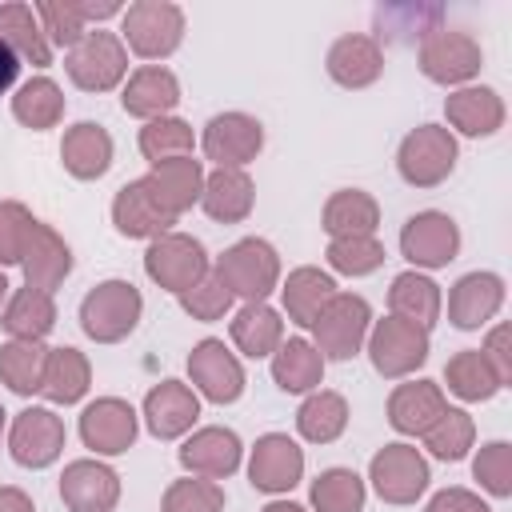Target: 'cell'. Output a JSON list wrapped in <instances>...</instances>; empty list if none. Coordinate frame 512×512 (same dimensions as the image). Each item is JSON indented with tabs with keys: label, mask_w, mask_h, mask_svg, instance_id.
I'll use <instances>...</instances> for the list:
<instances>
[{
	"label": "cell",
	"mask_w": 512,
	"mask_h": 512,
	"mask_svg": "<svg viewBox=\"0 0 512 512\" xmlns=\"http://www.w3.org/2000/svg\"><path fill=\"white\" fill-rule=\"evenodd\" d=\"M140 312H144V300H140V288L136 284H128V280H104V284H96L80 300V328L96 344H116V340H124L136 328Z\"/></svg>",
	"instance_id": "6da1fadb"
},
{
	"label": "cell",
	"mask_w": 512,
	"mask_h": 512,
	"mask_svg": "<svg viewBox=\"0 0 512 512\" xmlns=\"http://www.w3.org/2000/svg\"><path fill=\"white\" fill-rule=\"evenodd\" d=\"M220 284L232 292V296H244V300H264L276 280H280V256L268 240L260 236H244L236 240L224 256H216V268Z\"/></svg>",
	"instance_id": "7a4b0ae2"
},
{
	"label": "cell",
	"mask_w": 512,
	"mask_h": 512,
	"mask_svg": "<svg viewBox=\"0 0 512 512\" xmlns=\"http://www.w3.org/2000/svg\"><path fill=\"white\" fill-rule=\"evenodd\" d=\"M120 32L136 56L160 60V56H172L184 40V12L172 0H136L124 8Z\"/></svg>",
	"instance_id": "3957f363"
},
{
	"label": "cell",
	"mask_w": 512,
	"mask_h": 512,
	"mask_svg": "<svg viewBox=\"0 0 512 512\" xmlns=\"http://www.w3.org/2000/svg\"><path fill=\"white\" fill-rule=\"evenodd\" d=\"M396 168L412 188H436L456 168V136L440 124H420L400 140Z\"/></svg>",
	"instance_id": "277c9868"
},
{
	"label": "cell",
	"mask_w": 512,
	"mask_h": 512,
	"mask_svg": "<svg viewBox=\"0 0 512 512\" xmlns=\"http://www.w3.org/2000/svg\"><path fill=\"white\" fill-rule=\"evenodd\" d=\"M144 272L152 276V284H160L164 292L184 296L188 288H196L208 276V252L196 236L184 232H164L148 244L144 252Z\"/></svg>",
	"instance_id": "5b68a950"
},
{
	"label": "cell",
	"mask_w": 512,
	"mask_h": 512,
	"mask_svg": "<svg viewBox=\"0 0 512 512\" xmlns=\"http://www.w3.org/2000/svg\"><path fill=\"white\" fill-rule=\"evenodd\" d=\"M68 80L84 92H108L128 72V52L116 32H84L80 44L68 48Z\"/></svg>",
	"instance_id": "8992f818"
},
{
	"label": "cell",
	"mask_w": 512,
	"mask_h": 512,
	"mask_svg": "<svg viewBox=\"0 0 512 512\" xmlns=\"http://www.w3.org/2000/svg\"><path fill=\"white\" fill-rule=\"evenodd\" d=\"M368 300L364 296H352V292H336L324 312L312 320V336H316V352L320 356H332V360H348L360 352L364 336H368Z\"/></svg>",
	"instance_id": "52a82bcc"
},
{
	"label": "cell",
	"mask_w": 512,
	"mask_h": 512,
	"mask_svg": "<svg viewBox=\"0 0 512 512\" xmlns=\"http://www.w3.org/2000/svg\"><path fill=\"white\" fill-rule=\"evenodd\" d=\"M368 356L380 376L400 380L428 360V328H416L400 316H384L368 332Z\"/></svg>",
	"instance_id": "ba28073f"
},
{
	"label": "cell",
	"mask_w": 512,
	"mask_h": 512,
	"mask_svg": "<svg viewBox=\"0 0 512 512\" xmlns=\"http://www.w3.org/2000/svg\"><path fill=\"white\" fill-rule=\"evenodd\" d=\"M368 480L384 504H416V496H424L432 476H428V460L420 456V448L384 444L368 464Z\"/></svg>",
	"instance_id": "9c48e42d"
},
{
	"label": "cell",
	"mask_w": 512,
	"mask_h": 512,
	"mask_svg": "<svg viewBox=\"0 0 512 512\" xmlns=\"http://www.w3.org/2000/svg\"><path fill=\"white\" fill-rule=\"evenodd\" d=\"M484 52L468 32L452 28H432L420 40V72L436 84H464L480 72Z\"/></svg>",
	"instance_id": "30bf717a"
},
{
	"label": "cell",
	"mask_w": 512,
	"mask_h": 512,
	"mask_svg": "<svg viewBox=\"0 0 512 512\" xmlns=\"http://www.w3.org/2000/svg\"><path fill=\"white\" fill-rule=\"evenodd\" d=\"M200 148L216 168H244L264 148V128L248 112H220L204 124Z\"/></svg>",
	"instance_id": "8fae6325"
},
{
	"label": "cell",
	"mask_w": 512,
	"mask_h": 512,
	"mask_svg": "<svg viewBox=\"0 0 512 512\" xmlns=\"http://www.w3.org/2000/svg\"><path fill=\"white\" fill-rule=\"evenodd\" d=\"M400 252L416 268H444L460 252V228L448 212H416L400 228Z\"/></svg>",
	"instance_id": "7c38bea8"
},
{
	"label": "cell",
	"mask_w": 512,
	"mask_h": 512,
	"mask_svg": "<svg viewBox=\"0 0 512 512\" xmlns=\"http://www.w3.org/2000/svg\"><path fill=\"white\" fill-rule=\"evenodd\" d=\"M8 448L20 468H48L64 452V420L52 408H24L12 420Z\"/></svg>",
	"instance_id": "4fadbf2b"
},
{
	"label": "cell",
	"mask_w": 512,
	"mask_h": 512,
	"mask_svg": "<svg viewBox=\"0 0 512 512\" xmlns=\"http://www.w3.org/2000/svg\"><path fill=\"white\" fill-rule=\"evenodd\" d=\"M188 376L196 384L200 396H208L212 404H232L244 392V368L240 360L224 348V340H200L188 352Z\"/></svg>",
	"instance_id": "5bb4252c"
},
{
	"label": "cell",
	"mask_w": 512,
	"mask_h": 512,
	"mask_svg": "<svg viewBox=\"0 0 512 512\" xmlns=\"http://www.w3.org/2000/svg\"><path fill=\"white\" fill-rule=\"evenodd\" d=\"M80 440L96 456H120L136 440V412L128 400L100 396L80 412Z\"/></svg>",
	"instance_id": "9a60e30c"
},
{
	"label": "cell",
	"mask_w": 512,
	"mask_h": 512,
	"mask_svg": "<svg viewBox=\"0 0 512 512\" xmlns=\"http://www.w3.org/2000/svg\"><path fill=\"white\" fill-rule=\"evenodd\" d=\"M304 476V452L284 432H268L256 440L248 460V480L256 492H288Z\"/></svg>",
	"instance_id": "2e32d148"
},
{
	"label": "cell",
	"mask_w": 512,
	"mask_h": 512,
	"mask_svg": "<svg viewBox=\"0 0 512 512\" xmlns=\"http://www.w3.org/2000/svg\"><path fill=\"white\" fill-rule=\"evenodd\" d=\"M60 500L68 512H112L120 500V476L100 460H72L60 476Z\"/></svg>",
	"instance_id": "e0dca14e"
},
{
	"label": "cell",
	"mask_w": 512,
	"mask_h": 512,
	"mask_svg": "<svg viewBox=\"0 0 512 512\" xmlns=\"http://www.w3.org/2000/svg\"><path fill=\"white\" fill-rule=\"evenodd\" d=\"M148 196L160 204L164 216H180L184 208H192L200 200V188H204V164L192 160V156H176V160H164V164H152L148 176H140Z\"/></svg>",
	"instance_id": "ac0fdd59"
},
{
	"label": "cell",
	"mask_w": 512,
	"mask_h": 512,
	"mask_svg": "<svg viewBox=\"0 0 512 512\" xmlns=\"http://www.w3.org/2000/svg\"><path fill=\"white\" fill-rule=\"evenodd\" d=\"M20 268H24V284L28 288H40V292H52L64 284V276L72 272V248L48 228V224H32L28 240H24V252H20Z\"/></svg>",
	"instance_id": "d6986e66"
},
{
	"label": "cell",
	"mask_w": 512,
	"mask_h": 512,
	"mask_svg": "<svg viewBox=\"0 0 512 512\" xmlns=\"http://www.w3.org/2000/svg\"><path fill=\"white\" fill-rule=\"evenodd\" d=\"M200 416V400L188 384L180 380H164L144 396V424L156 440H176L184 436Z\"/></svg>",
	"instance_id": "ffe728a7"
},
{
	"label": "cell",
	"mask_w": 512,
	"mask_h": 512,
	"mask_svg": "<svg viewBox=\"0 0 512 512\" xmlns=\"http://www.w3.org/2000/svg\"><path fill=\"white\" fill-rule=\"evenodd\" d=\"M504 304V280L496 272H468L452 284V296H448V320L464 332L488 324Z\"/></svg>",
	"instance_id": "44dd1931"
},
{
	"label": "cell",
	"mask_w": 512,
	"mask_h": 512,
	"mask_svg": "<svg viewBox=\"0 0 512 512\" xmlns=\"http://www.w3.org/2000/svg\"><path fill=\"white\" fill-rule=\"evenodd\" d=\"M180 464L192 476L204 480H224L240 468V436L232 428H200L184 440L180 448Z\"/></svg>",
	"instance_id": "7402d4cb"
},
{
	"label": "cell",
	"mask_w": 512,
	"mask_h": 512,
	"mask_svg": "<svg viewBox=\"0 0 512 512\" xmlns=\"http://www.w3.org/2000/svg\"><path fill=\"white\" fill-rule=\"evenodd\" d=\"M444 392L440 384L432 380H408V384H396L392 396H388V424L404 436H424L436 416L444 412Z\"/></svg>",
	"instance_id": "603a6c76"
},
{
	"label": "cell",
	"mask_w": 512,
	"mask_h": 512,
	"mask_svg": "<svg viewBox=\"0 0 512 512\" xmlns=\"http://www.w3.org/2000/svg\"><path fill=\"white\" fill-rule=\"evenodd\" d=\"M176 100H180V84H176V76H172L168 68H160V64L136 68V72L128 76V84H124V96H120L124 112H128V116H140V120H160V116H168V112L176 108Z\"/></svg>",
	"instance_id": "cb8c5ba5"
},
{
	"label": "cell",
	"mask_w": 512,
	"mask_h": 512,
	"mask_svg": "<svg viewBox=\"0 0 512 512\" xmlns=\"http://www.w3.org/2000/svg\"><path fill=\"white\" fill-rule=\"evenodd\" d=\"M112 224H116V232L128 236V240H156V236H164L176 220L160 212V204L148 196L144 180H128V184L116 192V200H112Z\"/></svg>",
	"instance_id": "d4e9b609"
},
{
	"label": "cell",
	"mask_w": 512,
	"mask_h": 512,
	"mask_svg": "<svg viewBox=\"0 0 512 512\" xmlns=\"http://www.w3.org/2000/svg\"><path fill=\"white\" fill-rule=\"evenodd\" d=\"M60 160L76 180H100L112 168V136L104 132V124L80 120L64 132L60 140Z\"/></svg>",
	"instance_id": "484cf974"
},
{
	"label": "cell",
	"mask_w": 512,
	"mask_h": 512,
	"mask_svg": "<svg viewBox=\"0 0 512 512\" xmlns=\"http://www.w3.org/2000/svg\"><path fill=\"white\" fill-rule=\"evenodd\" d=\"M384 72V52L372 36H340L328 48V76L340 88H368Z\"/></svg>",
	"instance_id": "4316f807"
},
{
	"label": "cell",
	"mask_w": 512,
	"mask_h": 512,
	"mask_svg": "<svg viewBox=\"0 0 512 512\" xmlns=\"http://www.w3.org/2000/svg\"><path fill=\"white\" fill-rule=\"evenodd\" d=\"M252 200H256V188H252V180H248L244 168H216V172L204 176L200 204H204V212L212 220L240 224V220H248Z\"/></svg>",
	"instance_id": "83f0119b"
},
{
	"label": "cell",
	"mask_w": 512,
	"mask_h": 512,
	"mask_svg": "<svg viewBox=\"0 0 512 512\" xmlns=\"http://www.w3.org/2000/svg\"><path fill=\"white\" fill-rule=\"evenodd\" d=\"M444 116L464 136H492L504 124V100L492 88H460L444 100Z\"/></svg>",
	"instance_id": "f1b7e54d"
},
{
	"label": "cell",
	"mask_w": 512,
	"mask_h": 512,
	"mask_svg": "<svg viewBox=\"0 0 512 512\" xmlns=\"http://www.w3.org/2000/svg\"><path fill=\"white\" fill-rule=\"evenodd\" d=\"M280 296H284V312H288V320L300 324V328H312V320H316V316L324 312V304L336 296V284H332L328 272L304 264V268H292V272H288Z\"/></svg>",
	"instance_id": "f546056e"
},
{
	"label": "cell",
	"mask_w": 512,
	"mask_h": 512,
	"mask_svg": "<svg viewBox=\"0 0 512 512\" xmlns=\"http://www.w3.org/2000/svg\"><path fill=\"white\" fill-rule=\"evenodd\" d=\"M280 340H284V320H280V312L268 308L264 300H248V304L232 316V344H236L244 356H252V360L272 356V352L280 348Z\"/></svg>",
	"instance_id": "4dcf8cb0"
},
{
	"label": "cell",
	"mask_w": 512,
	"mask_h": 512,
	"mask_svg": "<svg viewBox=\"0 0 512 512\" xmlns=\"http://www.w3.org/2000/svg\"><path fill=\"white\" fill-rule=\"evenodd\" d=\"M0 40H4L20 60H28V64H36V68L52 64V44H48L40 20H36V8H28V4H20V0L0 4Z\"/></svg>",
	"instance_id": "1f68e13d"
},
{
	"label": "cell",
	"mask_w": 512,
	"mask_h": 512,
	"mask_svg": "<svg viewBox=\"0 0 512 512\" xmlns=\"http://www.w3.org/2000/svg\"><path fill=\"white\" fill-rule=\"evenodd\" d=\"M4 332L12 340H44L56 324V304H52V292H40V288H20L12 292V300L4 304V316H0Z\"/></svg>",
	"instance_id": "d6a6232c"
},
{
	"label": "cell",
	"mask_w": 512,
	"mask_h": 512,
	"mask_svg": "<svg viewBox=\"0 0 512 512\" xmlns=\"http://www.w3.org/2000/svg\"><path fill=\"white\" fill-rule=\"evenodd\" d=\"M376 224H380V208L360 188H340L324 204V232L332 240H340V236H372Z\"/></svg>",
	"instance_id": "836d02e7"
},
{
	"label": "cell",
	"mask_w": 512,
	"mask_h": 512,
	"mask_svg": "<svg viewBox=\"0 0 512 512\" xmlns=\"http://www.w3.org/2000/svg\"><path fill=\"white\" fill-rule=\"evenodd\" d=\"M388 308H392V316H400L416 328H432L440 316V288H436V280H428L420 272H400L388 288Z\"/></svg>",
	"instance_id": "e575fe53"
},
{
	"label": "cell",
	"mask_w": 512,
	"mask_h": 512,
	"mask_svg": "<svg viewBox=\"0 0 512 512\" xmlns=\"http://www.w3.org/2000/svg\"><path fill=\"white\" fill-rule=\"evenodd\" d=\"M324 376V356L316 352V344L292 336V340H280V348L272 352V380L284 388V392H312Z\"/></svg>",
	"instance_id": "d590c367"
},
{
	"label": "cell",
	"mask_w": 512,
	"mask_h": 512,
	"mask_svg": "<svg viewBox=\"0 0 512 512\" xmlns=\"http://www.w3.org/2000/svg\"><path fill=\"white\" fill-rule=\"evenodd\" d=\"M88 384H92V368H88L84 352H76V348H48L40 392L52 404H76L88 392Z\"/></svg>",
	"instance_id": "8d00e7d4"
},
{
	"label": "cell",
	"mask_w": 512,
	"mask_h": 512,
	"mask_svg": "<svg viewBox=\"0 0 512 512\" xmlns=\"http://www.w3.org/2000/svg\"><path fill=\"white\" fill-rule=\"evenodd\" d=\"M48 348L40 340H8L0 344V384H8L16 396H32L44 384Z\"/></svg>",
	"instance_id": "74e56055"
},
{
	"label": "cell",
	"mask_w": 512,
	"mask_h": 512,
	"mask_svg": "<svg viewBox=\"0 0 512 512\" xmlns=\"http://www.w3.org/2000/svg\"><path fill=\"white\" fill-rule=\"evenodd\" d=\"M296 428L308 444H332L344 428H348V404L340 392H312L300 412H296Z\"/></svg>",
	"instance_id": "f35d334b"
},
{
	"label": "cell",
	"mask_w": 512,
	"mask_h": 512,
	"mask_svg": "<svg viewBox=\"0 0 512 512\" xmlns=\"http://www.w3.org/2000/svg\"><path fill=\"white\" fill-rule=\"evenodd\" d=\"M12 116L32 132L56 128L60 116H64V96L48 76H36V80L20 84V92L12 96Z\"/></svg>",
	"instance_id": "ab89813d"
},
{
	"label": "cell",
	"mask_w": 512,
	"mask_h": 512,
	"mask_svg": "<svg viewBox=\"0 0 512 512\" xmlns=\"http://www.w3.org/2000/svg\"><path fill=\"white\" fill-rule=\"evenodd\" d=\"M444 380H448V392L460 396V400H492V396L500 392V380H496V372L488 368V360L480 356V348L456 352V356L444 364Z\"/></svg>",
	"instance_id": "60d3db41"
},
{
	"label": "cell",
	"mask_w": 512,
	"mask_h": 512,
	"mask_svg": "<svg viewBox=\"0 0 512 512\" xmlns=\"http://www.w3.org/2000/svg\"><path fill=\"white\" fill-rule=\"evenodd\" d=\"M472 440H476V424H472V416L464 408H444L436 416V424L424 432V448L436 460H448V464L452 460H464L468 448H472Z\"/></svg>",
	"instance_id": "b9f144b4"
},
{
	"label": "cell",
	"mask_w": 512,
	"mask_h": 512,
	"mask_svg": "<svg viewBox=\"0 0 512 512\" xmlns=\"http://www.w3.org/2000/svg\"><path fill=\"white\" fill-rule=\"evenodd\" d=\"M312 508L316 512H364V480L352 468H328L312 480Z\"/></svg>",
	"instance_id": "7bdbcfd3"
},
{
	"label": "cell",
	"mask_w": 512,
	"mask_h": 512,
	"mask_svg": "<svg viewBox=\"0 0 512 512\" xmlns=\"http://www.w3.org/2000/svg\"><path fill=\"white\" fill-rule=\"evenodd\" d=\"M140 152L148 164H164L176 156H192V128L180 116H160L140 128Z\"/></svg>",
	"instance_id": "ee69618b"
},
{
	"label": "cell",
	"mask_w": 512,
	"mask_h": 512,
	"mask_svg": "<svg viewBox=\"0 0 512 512\" xmlns=\"http://www.w3.org/2000/svg\"><path fill=\"white\" fill-rule=\"evenodd\" d=\"M328 264L344 276H368L384 264V244L376 236H340L328 244Z\"/></svg>",
	"instance_id": "f6af8a7d"
},
{
	"label": "cell",
	"mask_w": 512,
	"mask_h": 512,
	"mask_svg": "<svg viewBox=\"0 0 512 512\" xmlns=\"http://www.w3.org/2000/svg\"><path fill=\"white\" fill-rule=\"evenodd\" d=\"M160 512H224V488L204 476H188L168 484Z\"/></svg>",
	"instance_id": "bcb514c9"
},
{
	"label": "cell",
	"mask_w": 512,
	"mask_h": 512,
	"mask_svg": "<svg viewBox=\"0 0 512 512\" xmlns=\"http://www.w3.org/2000/svg\"><path fill=\"white\" fill-rule=\"evenodd\" d=\"M36 16L44 20V36H52V44L60 48H72L84 40V8L80 0H40L36 4Z\"/></svg>",
	"instance_id": "7dc6e473"
},
{
	"label": "cell",
	"mask_w": 512,
	"mask_h": 512,
	"mask_svg": "<svg viewBox=\"0 0 512 512\" xmlns=\"http://www.w3.org/2000/svg\"><path fill=\"white\" fill-rule=\"evenodd\" d=\"M472 476L480 480V488H488L492 496H512V444L508 440H492L480 448V456L472 460Z\"/></svg>",
	"instance_id": "c3c4849f"
},
{
	"label": "cell",
	"mask_w": 512,
	"mask_h": 512,
	"mask_svg": "<svg viewBox=\"0 0 512 512\" xmlns=\"http://www.w3.org/2000/svg\"><path fill=\"white\" fill-rule=\"evenodd\" d=\"M32 224H36V216L20 200H0V268L20 264V252H24Z\"/></svg>",
	"instance_id": "681fc988"
},
{
	"label": "cell",
	"mask_w": 512,
	"mask_h": 512,
	"mask_svg": "<svg viewBox=\"0 0 512 512\" xmlns=\"http://www.w3.org/2000/svg\"><path fill=\"white\" fill-rule=\"evenodd\" d=\"M180 308H184L192 320H220V316L232 308V292L220 284L216 272H208L196 288H188V292L180 296Z\"/></svg>",
	"instance_id": "f907efd6"
},
{
	"label": "cell",
	"mask_w": 512,
	"mask_h": 512,
	"mask_svg": "<svg viewBox=\"0 0 512 512\" xmlns=\"http://www.w3.org/2000/svg\"><path fill=\"white\" fill-rule=\"evenodd\" d=\"M512 332H508V324H496L492 332H488V340H484V348H480V356L488 360V368L496 372V380H500V388L512 380Z\"/></svg>",
	"instance_id": "816d5d0a"
},
{
	"label": "cell",
	"mask_w": 512,
	"mask_h": 512,
	"mask_svg": "<svg viewBox=\"0 0 512 512\" xmlns=\"http://www.w3.org/2000/svg\"><path fill=\"white\" fill-rule=\"evenodd\" d=\"M424 512H492V508L476 492H468V488H444V492H436L428 500Z\"/></svg>",
	"instance_id": "f5cc1de1"
},
{
	"label": "cell",
	"mask_w": 512,
	"mask_h": 512,
	"mask_svg": "<svg viewBox=\"0 0 512 512\" xmlns=\"http://www.w3.org/2000/svg\"><path fill=\"white\" fill-rule=\"evenodd\" d=\"M16 76H20V56L0 40V96L16 84Z\"/></svg>",
	"instance_id": "db71d44e"
},
{
	"label": "cell",
	"mask_w": 512,
	"mask_h": 512,
	"mask_svg": "<svg viewBox=\"0 0 512 512\" xmlns=\"http://www.w3.org/2000/svg\"><path fill=\"white\" fill-rule=\"evenodd\" d=\"M0 512H36V508H32L28 492H20V488H0Z\"/></svg>",
	"instance_id": "11a10c76"
},
{
	"label": "cell",
	"mask_w": 512,
	"mask_h": 512,
	"mask_svg": "<svg viewBox=\"0 0 512 512\" xmlns=\"http://www.w3.org/2000/svg\"><path fill=\"white\" fill-rule=\"evenodd\" d=\"M260 512H304L300 504H292V500H272V504H264Z\"/></svg>",
	"instance_id": "9f6ffc18"
},
{
	"label": "cell",
	"mask_w": 512,
	"mask_h": 512,
	"mask_svg": "<svg viewBox=\"0 0 512 512\" xmlns=\"http://www.w3.org/2000/svg\"><path fill=\"white\" fill-rule=\"evenodd\" d=\"M4 296H8V280H4V272H0V304H4Z\"/></svg>",
	"instance_id": "6f0895ef"
},
{
	"label": "cell",
	"mask_w": 512,
	"mask_h": 512,
	"mask_svg": "<svg viewBox=\"0 0 512 512\" xmlns=\"http://www.w3.org/2000/svg\"><path fill=\"white\" fill-rule=\"evenodd\" d=\"M0 436H4V408H0Z\"/></svg>",
	"instance_id": "680465c9"
}]
</instances>
